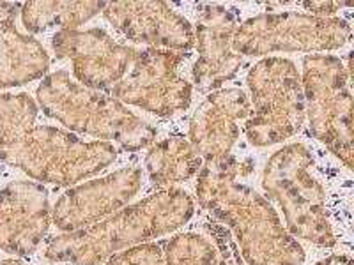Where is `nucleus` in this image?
Segmentation results:
<instances>
[{"label":"nucleus","instance_id":"obj_1","mask_svg":"<svg viewBox=\"0 0 354 265\" xmlns=\"http://www.w3.org/2000/svg\"><path fill=\"white\" fill-rule=\"evenodd\" d=\"M254 170L232 154L204 159L197 198L220 225L227 226L246 265H303L305 251L287 232L273 205L238 177Z\"/></svg>","mask_w":354,"mask_h":265},{"label":"nucleus","instance_id":"obj_2","mask_svg":"<svg viewBox=\"0 0 354 265\" xmlns=\"http://www.w3.org/2000/svg\"><path fill=\"white\" fill-rule=\"evenodd\" d=\"M195 204L183 189H163L133 205H126L87 228L57 235L44 257L71 265H100L126 249L176 232L192 219Z\"/></svg>","mask_w":354,"mask_h":265},{"label":"nucleus","instance_id":"obj_3","mask_svg":"<svg viewBox=\"0 0 354 265\" xmlns=\"http://www.w3.org/2000/svg\"><path fill=\"white\" fill-rule=\"evenodd\" d=\"M36 97L43 112L69 131L115 141L126 150L147 149L156 140V129L121 101L71 80L68 71L44 77Z\"/></svg>","mask_w":354,"mask_h":265},{"label":"nucleus","instance_id":"obj_4","mask_svg":"<svg viewBox=\"0 0 354 265\" xmlns=\"http://www.w3.org/2000/svg\"><path fill=\"white\" fill-rule=\"evenodd\" d=\"M117 149L103 140L85 141L53 126L28 124L0 149V161L30 179L73 186L96 175L115 161Z\"/></svg>","mask_w":354,"mask_h":265},{"label":"nucleus","instance_id":"obj_5","mask_svg":"<svg viewBox=\"0 0 354 265\" xmlns=\"http://www.w3.org/2000/svg\"><path fill=\"white\" fill-rule=\"evenodd\" d=\"M312 166L314 157L305 145H286L266 163L262 188L280 205L292 237L333 248L337 237L328 217L326 193L310 172Z\"/></svg>","mask_w":354,"mask_h":265},{"label":"nucleus","instance_id":"obj_6","mask_svg":"<svg viewBox=\"0 0 354 265\" xmlns=\"http://www.w3.org/2000/svg\"><path fill=\"white\" fill-rule=\"evenodd\" d=\"M250 117L245 135L255 147L286 141L305 124L301 75L292 61L266 57L248 71Z\"/></svg>","mask_w":354,"mask_h":265},{"label":"nucleus","instance_id":"obj_7","mask_svg":"<svg viewBox=\"0 0 354 265\" xmlns=\"http://www.w3.org/2000/svg\"><path fill=\"white\" fill-rule=\"evenodd\" d=\"M303 97L310 131L349 170L354 166L353 96L349 72L333 55L312 53L303 59Z\"/></svg>","mask_w":354,"mask_h":265},{"label":"nucleus","instance_id":"obj_8","mask_svg":"<svg viewBox=\"0 0 354 265\" xmlns=\"http://www.w3.org/2000/svg\"><path fill=\"white\" fill-rule=\"evenodd\" d=\"M351 27L342 18H321L303 12H266L239 23L232 39L241 57L270 53L333 52L349 43Z\"/></svg>","mask_w":354,"mask_h":265},{"label":"nucleus","instance_id":"obj_9","mask_svg":"<svg viewBox=\"0 0 354 265\" xmlns=\"http://www.w3.org/2000/svg\"><path fill=\"white\" fill-rule=\"evenodd\" d=\"M186 55L172 50H137L124 78L112 85L106 94L122 105L137 106L158 117L185 112L194 96L192 84L179 75Z\"/></svg>","mask_w":354,"mask_h":265},{"label":"nucleus","instance_id":"obj_10","mask_svg":"<svg viewBox=\"0 0 354 265\" xmlns=\"http://www.w3.org/2000/svg\"><path fill=\"white\" fill-rule=\"evenodd\" d=\"M142 188V170L126 166L105 177L68 189L52 209L53 225L61 232L93 226L121 210Z\"/></svg>","mask_w":354,"mask_h":265},{"label":"nucleus","instance_id":"obj_11","mask_svg":"<svg viewBox=\"0 0 354 265\" xmlns=\"http://www.w3.org/2000/svg\"><path fill=\"white\" fill-rule=\"evenodd\" d=\"M52 48L59 59L73 62L78 84L94 90H109L128 72L137 50L119 44L103 28L59 30L52 37Z\"/></svg>","mask_w":354,"mask_h":265},{"label":"nucleus","instance_id":"obj_12","mask_svg":"<svg viewBox=\"0 0 354 265\" xmlns=\"http://www.w3.org/2000/svg\"><path fill=\"white\" fill-rule=\"evenodd\" d=\"M239 27L236 9L216 4L201 8L195 21L198 59L194 66V84L198 92H213L238 75L245 57L234 52L232 39Z\"/></svg>","mask_w":354,"mask_h":265},{"label":"nucleus","instance_id":"obj_13","mask_svg":"<svg viewBox=\"0 0 354 265\" xmlns=\"http://www.w3.org/2000/svg\"><path fill=\"white\" fill-rule=\"evenodd\" d=\"M103 14L128 39L149 48L186 53L195 46L189 21L160 0L106 2Z\"/></svg>","mask_w":354,"mask_h":265},{"label":"nucleus","instance_id":"obj_14","mask_svg":"<svg viewBox=\"0 0 354 265\" xmlns=\"http://www.w3.org/2000/svg\"><path fill=\"white\" fill-rule=\"evenodd\" d=\"M52 223L48 191L32 181H15L0 191V249L32 255Z\"/></svg>","mask_w":354,"mask_h":265},{"label":"nucleus","instance_id":"obj_15","mask_svg":"<svg viewBox=\"0 0 354 265\" xmlns=\"http://www.w3.org/2000/svg\"><path fill=\"white\" fill-rule=\"evenodd\" d=\"M250 117V97L241 88H218L205 96L189 122V144L202 159L227 156L239 138V121Z\"/></svg>","mask_w":354,"mask_h":265},{"label":"nucleus","instance_id":"obj_16","mask_svg":"<svg viewBox=\"0 0 354 265\" xmlns=\"http://www.w3.org/2000/svg\"><path fill=\"white\" fill-rule=\"evenodd\" d=\"M20 4L0 2V88L39 80L50 68L43 44L17 27Z\"/></svg>","mask_w":354,"mask_h":265},{"label":"nucleus","instance_id":"obj_17","mask_svg":"<svg viewBox=\"0 0 354 265\" xmlns=\"http://www.w3.org/2000/svg\"><path fill=\"white\" fill-rule=\"evenodd\" d=\"M202 159L189 140L170 137L156 141L145 156V170L156 186L170 188L179 182L189 181L202 168Z\"/></svg>","mask_w":354,"mask_h":265},{"label":"nucleus","instance_id":"obj_18","mask_svg":"<svg viewBox=\"0 0 354 265\" xmlns=\"http://www.w3.org/2000/svg\"><path fill=\"white\" fill-rule=\"evenodd\" d=\"M106 2H25L20 9L21 23L28 32L39 34L48 28L75 30L85 21L103 12Z\"/></svg>","mask_w":354,"mask_h":265},{"label":"nucleus","instance_id":"obj_19","mask_svg":"<svg viewBox=\"0 0 354 265\" xmlns=\"http://www.w3.org/2000/svg\"><path fill=\"white\" fill-rule=\"evenodd\" d=\"M163 265H218V251L198 233H179L167 242Z\"/></svg>","mask_w":354,"mask_h":265},{"label":"nucleus","instance_id":"obj_20","mask_svg":"<svg viewBox=\"0 0 354 265\" xmlns=\"http://www.w3.org/2000/svg\"><path fill=\"white\" fill-rule=\"evenodd\" d=\"M37 110V103L28 94H0V149L21 128L36 122Z\"/></svg>","mask_w":354,"mask_h":265},{"label":"nucleus","instance_id":"obj_21","mask_svg":"<svg viewBox=\"0 0 354 265\" xmlns=\"http://www.w3.org/2000/svg\"><path fill=\"white\" fill-rule=\"evenodd\" d=\"M101 265H163V251L158 244H142L113 255Z\"/></svg>","mask_w":354,"mask_h":265},{"label":"nucleus","instance_id":"obj_22","mask_svg":"<svg viewBox=\"0 0 354 265\" xmlns=\"http://www.w3.org/2000/svg\"><path fill=\"white\" fill-rule=\"evenodd\" d=\"M303 6H305V9H308L310 14H314V17L330 18V14L340 11L342 8H349L351 2H324V0L317 2V0H314V2H305Z\"/></svg>","mask_w":354,"mask_h":265},{"label":"nucleus","instance_id":"obj_23","mask_svg":"<svg viewBox=\"0 0 354 265\" xmlns=\"http://www.w3.org/2000/svg\"><path fill=\"white\" fill-rule=\"evenodd\" d=\"M315 265H353V260L347 255H331V257L317 262Z\"/></svg>","mask_w":354,"mask_h":265},{"label":"nucleus","instance_id":"obj_24","mask_svg":"<svg viewBox=\"0 0 354 265\" xmlns=\"http://www.w3.org/2000/svg\"><path fill=\"white\" fill-rule=\"evenodd\" d=\"M2 265H20V264H18V262L12 260V262H4V264H2Z\"/></svg>","mask_w":354,"mask_h":265}]
</instances>
